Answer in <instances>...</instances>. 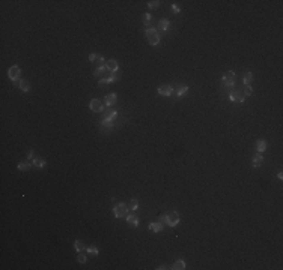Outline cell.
I'll list each match as a JSON object with an SVG mask.
<instances>
[{"label":"cell","mask_w":283,"mask_h":270,"mask_svg":"<svg viewBox=\"0 0 283 270\" xmlns=\"http://www.w3.org/2000/svg\"><path fill=\"white\" fill-rule=\"evenodd\" d=\"M146 38H148V42L151 45H157L160 42V35L155 29H146Z\"/></svg>","instance_id":"cell-1"},{"label":"cell","mask_w":283,"mask_h":270,"mask_svg":"<svg viewBox=\"0 0 283 270\" xmlns=\"http://www.w3.org/2000/svg\"><path fill=\"white\" fill-rule=\"evenodd\" d=\"M127 212H128V206L125 204V203H119V204H116V206L113 207V213H114V216L118 218V219L125 218V216H127Z\"/></svg>","instance_id":"cell-2"},{"label":"cell","mask_w":283,"mask_h":270,"mask_svg":"<svg viewBox=\"0 0 283 270\" xmlns=\"http://www.w3.org/2000/svg\"><path fill=\"white\" fill-rule=\"evenodd\" d=\"M8 77H9V80L11 81H18L20 80V77H21V69H20V66H17V65H14V66H11L9 69H8Z\"/></svg>","instance_id":"cell-3"},{"label":"cell","mask_w":283,"mask_h":270,"mask_svg":"<svg viewBox=\"0 0 283 270\" xmlns=\"http://www.w3.org/2000/svg\"><path fill=\"white\" fill-rule=\"evenodd\" d=\"M223 84L226 87H232L235 84V74H234V71H227V72H224V75H223Z\"/></svg>","instance_id":"cell-4"},{"label":"cell","mask_w":283,"mask_h":270,"mask_svg":"<svg viewBox=\"0 0 283 270\" xmlns=\"http://www.w3.org/2000/svg\"><path fill=\"white\" fill-rule=\"evenodd\" d=\"M244 98L245 96L237 89H232L230 93H229V99L232 101V102H244Z\"/></svg>","instance_id":"cell-5"},{"label":"cell","mask_w":283,"mask_h":270,"mask_svg":"<svg viewBox=\"0 0 283 270\" xmlns=\"http://www.w3.org/2000/svg\"><path fill=\"white\" fill-rule=\"evenodd\" d=\"M89 108H90L92 111H95V113H103V110H104V104H103L99 99H92V101H90V104H89Z\"/></svg>","instance_id":"cell-6"},{"label":"cell","mask_w":283,"mask_h":270,"mask_svg":"<svg viewBox=\"0 0 283 270\" xmlns=\"http://www.w3.org/2000/svg\"><path fill=\"white\" fill-rule=\"evenodd\" d=\"M178 222H179V215H178V212H170V213H167V221H166V224L170 225V227H176Z\"/></svg>","instance_id":"cell-7"},{"label":"cell","mask_w":283,"mask_h":270,"mask_svg":"<svg viewBox=\"0 0 283 270\" xmlns=\"http://www.w3.org/2000/svg\"><path fill=\"white\" fill-rule=\"evenodd\" d=\"M158 93H160L161 96H170V95L173 93V87L169 86V84H166V86H160V87H158Z\"/></svg>","instance_id":"cell-8"},{"label":"cell","mask_w":283,"mask_h":270,"mask_svg":"<svg viewBox=\"0 0 283 270\" xmlns=\"http://www.w3.org/2000/svg\"><path fill=\"white\" fill-rule=\"evenodd\" d=\"M125 218H127V222H128V225H130L131 228H137V225H139L137 216H134V215H127Z\"/></svg>","instance_id":"cell-9"},{"label":"cell","mask_w":283,"mask_h":270,"mask_svg":"<svg viewBox=\"0 0 283 270\" xmlns=\"http://www.w3.org/2000/svg\"><path fill=\"white\" fill-rule=\"evenodd\" d=\"M106 68H107L109 71H111V72H116V71L119 69V65H118V62H116V60L111 59V60L106 62Z\"/></svg>","instance_id":"cell-10"},{"label":"cell","mask_w":283,"mask_h":270,"mask_svg":"<svg viewBox=\"0 0 283 270\" xmlns=\"http://www.w3.org/2000/svg\"><path fill=\"white\" fill-rule=\"evenodd\" d=\"M116 116H118V111H116V110H106V114H104V120H107V122H111V119H114Z\"/></svg>","instance_id":"cell-11"},{"label":"cell","mask_w":283,"mask_h":270,"mask_svg":"<svg viewBox=\"0 0 283 270\" xmlns=\"http://www.w3.org/2000/svg\"><path fill=\"white\" fill-rule=\"evenodd\" d=\"M163 222H151L149 224V230L151 231H154V233H160L161 230H163Z\"/></svg>","instance_id":"cell-12"},{"label":"cell","mask_w":283,"mask_h":270,"mask_svg":"<svg viewBox=\"0 0 283 270\" xmlns=\"http://www.w3.org/2000/svg\"><path fill=\"white\" fill-rule=\"evenodd\" d=\"M187 92H188V86H187V84H181V86H178V89H176V96L181 98V96H184Z\"/></svg>","instance_id":"cell-13"},{"label":"cell","mask_w":283,"mask_h":270,"mask_svg":"<svg viewBox=\"0 0 283 270\" xmlns=\"http://www.w3.org/2000/svg\"><path fill=\"white\" fill-rule=\"evenodd\" d=\"M116 101H118V96H116V93H110V95H107L106 96V105H113V104H116Z\"/></svg>","instance_id":"cell-14"},{"label":"cell","mask_w":283,"mask_h":270,"mask_svg":"<svg viewBox=\"0 0 283 270\" xmlns=\"http://www.w3.org/2000/svg\"><path fill=\"white\" fill-rule=\"evenodd\" d=\"M256 150L259 152V153L265 152V150H267V141H265V140H259V141L256 143Z\"/></svg>","instance_id":"cell-15"},{"label":"cell","mask_w":283,"mask_h":270,"mask_svg":"<svg viewBox=\"0 0 283 270\" xmlns=\"http://www.w3.org/2000/svg\"><path fill=\"white\" fill-rule=\"evenodd\" d=\"M262 162H263V156H262V153H258V155L253 156V167H261Z\"/></svg>","instance_id":"cell-16"},{"label":"cell","mask_w":283,"mask_h":270,"mask_svg":"<svg viewBox=\"0 0 283 270\" xmlns=\"http://www.w3.org/2000/svg\"><path fill=\"white\" fill-rule=\"evenodd\" d=\"M252 80H253V74H252V72H245V74H244V77H242L244 86H250Z\"/></svg>","instance_id":"cell-17"},{"label":"cell","mask_w":283,"mask_h":270,"mask_svg":"<svg viewBox=\"0 0 283 270\" xmlns=\"http://www.w3.org/2000/svg\"><path fill=\"white\" fill-rule=\"evenodd\" d=\"M169 26H170V23H169V20H160L158 21V27L163 30V32H166V30H169Z\"/></svg>","instance_id":"cell-18"},{"label":"cell","mask_w":283,"mask_h":270,"mask_svg":"<svg viewBox=\"0 0 283 270\" xmlns=\"http://www.w3.org/2000/svg\"><path fill=\"white\" fill-rule=\"evenodd\" d=\"M32 165H33V161H29V162H20V164H18V170L26 171V170H29V168H32Z\"/></svg>","instance_id":"cell-19"},{"label":"cell","mask_w":283,"mask_h":270,"mask_svg":"<svg viewBox=\"0 0 283 270\" xmlns=\"http://www.w3.org/2000/svg\"><path fill=\"white\" fill-rule=\"evenodd\" d=\"M33 167H38V168L45 167V159H42V158H35V159H33Z\"/></svg>","instance_id":"cell-20"},{"label":"cell","mask_w":283,"mask_h":270,"mask_svg":"<svg viewBox=\"0 0 283 270\" xmlns=\"http://www.w3.org/2000/svg\"><path fill=\"white\" fill-rule=\"evenodd\" d=\"M74 249H75L77 252H81L83 249H85V243H83L80 239H77V240L74 242Z\"/></svg>","instance_id":"cell-21"},{"label":"cell","mask_w":283,"mask_h":270,"mask_svg":"<svg viewBox=\"0 0 283 270\" xmlns=\"http://www.w3.org/2000/svg\"><path fill=\"white\" fill-rule=\"evenodd\" d=\"M106 69H107V68H106V66H101V68H96V69L93 71V77H101V75H104V74H106Z\"/></svg>","instance_id":"cell-22"},{"label":"cell","mask_w":283,"mask_h":270,"mask_svg":"<svg viewBox=\"0 0 283 270\" xmlns=\"http://www.w3.org/2000/svg\"><path fill=\"white\" fill-rule=\"evenodd\" d=\"M172 269H175V270H184V269H185V263L182 261V260H178V261L173 264Z\"/></svg>","instance_id":"cell-23"},{"label":"cell","mask_w":283,"mask_h":270,"mask_svg":"<svg viewBox=\"0 0 283 270\" xmlns=\"http://www.w3.org/2000/svg\"><path fill=\"white\" fill-rule=\"evenodd\" d=\"M18 87H20L23 92H29V89H30V87H29V81L21 80V81H20V84H18Z\"/></svg>","instance_id":"cell-24"},{"label":"cell","mask_w":283,"mask_h":270,"mask_svg":"<svg viewBox=\"0 0 283 270\" xmlns=\"http://www.w3.org/2000/svg\"><path fill=\"white\" fill-rule=\"evenodd\" d=\"M130 209H131V210H137V209H139V201H137L136 198H132V200L130 201Z\"/></svg>","instance_id":"cell-25"},{"label":"cell","mask_w":283,"mask_h":270,"mask_svg":"<svg viewBox=\"0 0 283 270\" xmlns=\"http://www.w3.org/2000/svg\"><path fill=\"white\" fill-rule=\"evenodd\" d=\"M116 80H119V75H118V74H116V72H111V75L106 78V81H107V84H109V83H113V81H116Z\"/></svg>","instance_id":"cell-26"},{"label":"cell","mask_w":283,"mask_h":270,"mask_svg":"<svg viewBox=\"0 0 283 270\" xmlns=\"http://www.w3.org/2000/svg\"><path fill=\"white\" fill-rule=\"evenodd\" d=\"M93 63H96V65H98V68L106 66V65H104V57H103V56H96V59H95V62H93Z\"/></svg>","instance_id":"cell-27"},{"label":"cell","mask_w":283,"mask_h":270,"mask_svg":"<svg viewBox=\"0 0 283 270\" xmlns=\"http://www.w3.org/2000/svg\"><path fill=\"white\" fill-rule=\"evenodd\" d=\"M143 23L149 29V23H151V14H143Z\"/></svg>","instance_id":"cell-28"},{"label":"cell","mask_w":283,"mask_h":270,"mask_svg":"<svg viewBox=\"0 0 283 270\" xmlns=\"http://www.w3.org/2000/svg\"><path fill=\"white\" fill-rule=\"evenodd\" d=\"M160 6V2L158 0H154V2H148V8H151V9H157Z\"/></svg>","instance_id":"cell-29"},{"label":"cell","mask_w":283,"mask_h":270,"mask_svg":"<svg viewBox=\"0 0 283 270\" xmlns=\"http://www.w3.org/2000/svg\"><path fill=\"white\" fill-rule=\"evenodd\" d=\"M252 93H253V89H252L250 86H245V87H244V93H242L244 96H252Z\"/></svg>","instance_id":"cell-30"},{"label":"cell","mask_w":283,"mask_h":270,"mask_svg":"<svg viewBox=\"0 0 283 270\" xmlns=\"http://www.w3.org/2000/svg\"><path fill=\"white\" fill-rule=\"evenodd\" d=\"M86 251H88V254H92V255H98V249H96V248H93V246H89V248H86Z\"/></svg>","instance_id":"cell-31"},{"label":"cell","mask_w":283,"mask_h":270,"mask_svg":"<svg viewBox=\"0 0 283 270\" xmlns=\"http://www.w3.org/2000/svg\"><path fill=\"white\" fill-rule=\"evenodd\" d=\"M77 260H78V263H86V255H83L81 252H78V255H77Z\"/></svg>","instance_id":"cell-32"},{"label":"cell","mask_w":283,"mask_h":270,"mask_svg":"<svg viewBox=\"0 0 283 270\" xmlns=\"http://www.w3.org/2000/svg\"><path fill=\"white\" fill-rule=\"evenodd\" d=\"M101 126H103V128H110V126H111V122H107V120L103 119V120H101Z\"/></svg>","instance_id":"cell-33"},{"label":"cell","mask_w":283,"mask_h":270,"mask_svg":"<svg viewBox=\"0 0 283 270\" xmlns=\"http://www.w3.org/2000/svg\"><path fill=\"white\" fill-rule=\"evenodd\" d=\"M98 86H99V87H106V86H107V81H106V80H99Z\"/></svg>","instance_id":"cell-34"},{"label":"cell","mask_w":283,"mask_h":270,"mask_svg":"<svg viewBox=\"0 0 283 270\" xmlns=\"http://www.w3.org/2000/svg\"><path fill=\"white\" fill-rule=\"evenodd\" d=\"M32 158H33V150H29V153H27V159H29V161H33Z\"/></svg>","instance_id":"cell-35"},{"label":"cell","mask_w":283,"mask_h":270,"mask_svg":"<svg viewBox=\"0 0 283 270\" xmlns=\"http://www.w3.org/2000/svg\"><path fill=\"white\" fill-rule=\"evenodd\" d=\"M172 11H173V12H179V6H176V5H172Z\"/></svg>","instance_id":"cell-36"},{"label":"cell","mask_w":283,"mask_h":270,"mask_svg":"<svg viewBox=\"0 0 283 270\" xmlns=\"http://www.w3.org/2000/svg\"><path fill=\"white\" fill-rule=\"evenodd\" d=\"M95 59H96V54H90V56H89V60H90V62H95Z\"/></svg>","instance_id":"cell-37"},{"label":"cell","mask_w":283,"mask_h":270,"mask_svg":"<svg viewBox=\"0 0 283 270\" xmlns=\"http://www.w3.org/2000/svg\"><path fill=\"white\" fill-rule=\"evenodd\" d=\"M277 177H279V179L282 180V179H283V174H282V173H277Z\"/></svg>","instance_id":"cell-38"}]
</instances>
